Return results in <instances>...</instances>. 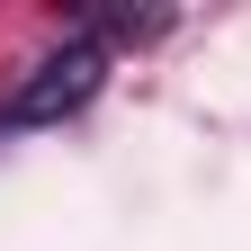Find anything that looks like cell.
<instances>
[{
  "label": "cell",
  "instance_id": "obj_1",
  "mask_svg": "<svg viewBox=\"0 0 251 251\" xmlns=\"http://www.w3.org/2000/svg\"><path fill=\"white\" fill-rule=\"evenodd\" d=\"M99 81H108V45L99 36H63L45 63H27V81L0 99V135H18V126H63V117H81L90 99H99Z\"/></svg>",
  "mask_w": 251,
  "mask_h": 251
}]
</instances>
